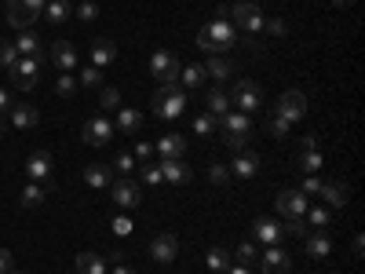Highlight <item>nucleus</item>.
<instances>
[{
  "mask_svg": "<svg viewBox=\"0 0 365 274\" xmlns=\"http://www.w3.org/2000/svg\"><path fill=\"white\" fill-rule=\"evenodd\" d=\"M220 128H223V143L234 150V154H241L252 139V117L241 113V110H230L227 117H220Z\"/></svg>",
  "mask_w": 365,
  "mask_h": 274,
  "instance_id": "1",
  "label": "nucleus"
},
{
  "mask_svg": "<svg viewBox=\"0 0 365 274\" xmlns=\"http://www.w3.org/2000/svg\"><path fill=\"white\" fill-rule=\"evenodd\" d=\"M179 59L168 51V48H161V51H154L150 55V73H154V81H161V88H168V91H179Z\"/></svg>",
  "mask_w": 365,
  "mask_h": 274,
  "instance_id": "2",
  "label": "nucleus"
},
{
  "mask_svg": "<svg viewBox=\"0 0 365 274\" xmlns=\"http://www.w3.org/2000/svg\"><path fill=\"white\" fill-rule=\"evenodd\" d=\"M48 63V59H29V55H19L15 63L8 66V81L15 84V88H22V91H29V88H37V77H41V66Z\"/></svg>",
  "mask_w": 365,
  "mask_h": 274,
  "instance_id": "3",
  "label": "nucleus"
},
{
  "mask_svg": "<svg viewBox=\"0 0 365 274\" xmlns=\"http://www.w3.org/2000/svg\"><path fill=\"white\" fill-rule=\"evenodd\" d=\"M48 0H8V22L15 29H34Z\"/></svg>",
  "mask_w": 365,
  "mask_h": 274,
  "instance_id": "4",
  "label": "nucleus"
},
{
  "mask_svg": "<svg viewBox=\"0 0 365 274\" xmlns=\"http://www.w3.org/2000/svg\"><path fill=\"white\" fill-rule=\"evenodd\" d=\"M154 113L161 117V121H175V117H182V110H187V96H182V88L179 91H168V88H158V96H154Z\"/></svg>",
  "mask_w": 365,
  "mask_h": 274,
  "instance_id": "5",
  "label": "nucleus"
},
{
  "mask_svg": "<svg viewBox=\"0 0 365 274\" xmlns=\"http://www.w3.org/2000/svg\"><path fill=\"white\" fill-rule=\"evenodd\" d=\"M230 22L234 26H241V29H245V34H259V29H263V11L252 4V0H237V4L230 8Z\"/></svg>",
  "mask_w": 365,
  "mask_h": 274,
  "instance_id": "6",
  "label": "nucleus"
},
{
  "mask_svg": "<svg viewBox=\"0 0 365 274\" xmlns=\"http://www.w3.org/2000/svg\"><path fill=\"white\" fill-rule=\"evenodd\" d=\"M230 106H237L241 113L263 110V91H259L252 81H237V84H234V91H230Z\"/></svg>",
  "mask_w": 365,
  "mask_h": 274,
  "instance_id": "7",
  "label": "nucleus"
},
{
  "mask_svg": "<svg viewBox=\"0 0 365 274\" xmlns=\"http://www.w3.org/2000/svg\"><path fill=\"white\" fill-rule=\"evenodd\" d=\"M201 29L208 34L212 48H216V55H223V51H230V48L237 44V29H234V22H227V19L208 22V26H201Z\"/></svg>",
  "mask_w": 365,
  "mask_h": 274,
  "instance_id": "8",
  "label": "nucleus"
},
{
  "mask_svg": "<svg viewBox=\"0 0 365 274\" xmlns=\"http://www.w3.org/2000/svg\"><path fill=\"white\" fill-rule=\"evenodd\" d=\"M274 113H282L285 121H292V125H296V121H303V117H307V96H303L299 88L285 91V96L278 99V110H274Z\"/></svg>",
  "mask_w": 365,
  "mask_h": 274,
  "instance_id": "9",
  "label": "nucleus"
},
{
  "mask_svg": "<svg viewBox=\"0 0 365 274\" xmlns=\"http://www.w3.org/2000/svg\"><path fill=\"white\" fill-rule=\"evenodd\" d=\"M296 168H299V172H307V176H314V172L322 168V150H318V139H314V136H303V139H299Z\"/></svg>",
  "mask_w": 365,
  "mask_h": 274,
  "instance_id": "10",
  "label": "nucleus"
},
{
  "mask_svg": "<svg viewBox=\"0 0 365 274\" xmlns=\"http://www.w3.org/2000/svg\"><path fill=\"white\" fill-rule=\"evenodd\" d=\"M44 51H48V63H51L55 70H63V73H70V70L77 66V59H81L77 48H73L70 41H55V44L44 48Z\"/></svg>",
  "mask_w": 365,
  "mask_h": 274,
  "instance_id": "11",
  "label": "nucleus"
},
{
  "mask_svg": "<svg viewBox=\"0 0 365 274\" xmlns=\"http://www.w3.org/2000/svg\"><path fill=\"white\" fill-rule=\"evenodd\" d=\"M110 198L120 205V208H139V201H143V194H139V183L135 179H117V183H110Z\"/></svg>",
  "mask_w": 365,
  "mask_h": 274,
  "instance_id": "12",
  "label": "nucleus"
},
{
  "mask_svg": "<svg viewBox=\"0 0 365 274\" xmlns=\"http://www.w3.org/2000/svg\"><path fill=\"white\" fill-rule=\"evenodd\" d=\"M274 208H278L285 220H296V216L307 212V194H303V191H282L278 201H274Z\"/></svg>",
  "mask_w": 365,
  "mask_h": 274,
  "instance_id": "13",
  "label": "nucleus"
},
{
  "mask_svg": "<svg viewBox=\"0 0 365 274\" xmlns=\"http://www.w3.org/2000/svg\"><path fill=\"white\" fill-rule=\"evenodd\" d=\"M150 256H154V263H172V260L179 256V241H175V234H168V230L154 234V241H150Z\"/></svg>",
  "mask_w": 365,
  "mask_h": 274,
  "instance_id": "14",
  "label": "nucleus"
},
{
  "mask_svg": "<svg viewBox=\"0 0 365 274\" xmlns=\"http://www.w3.org/2000/svg\"><path fill=\"white\" fill-rule=\"evenodd\" d=\"M113 132H117V128L110 125L106 117H91L88 125H84V136H81V139H84L88 146H106V143L113 139Z\"/></svg>",
  "mask_w": 365,
  "mask_h": 274,
  "instance_id": "15",
  "label": "nucleus"
},
{
  "mask_svg": "<svg viewBox=\"0 0 365 274\" xmlns=\"http://www.w3.org/2000/svg\"><path fill=\"white\" fill-rule=\"evenodd\" d=\"M259 270H263V274H289V270H292V260H289V253H282L278 245H270V249L259 256Z\"/></svg>",
  "mask_w": 365,
  "mask_h": 274,
  "instance_id": "16",
  "label": "nucleus"
},
{
  "mask_svg": "<svg viewBox=\"0 0 365 274\" xmlns=\"http://www.w3.org/2000/svg\"><path fill=\"white\" fill-rule=\"evenodd\" d=\"M282 223L278 220H270V216H259L256 223H252V241H263V245H278L282 241Z\"/></svg>",
  "mask_w": 365,
  "mask_h": 274,
  "instance_id": "17",
  "label": "nucleus"
},
{
  "mask_svg": "<svg viewBox=\"0 0 365 274\" xmlns=\"http://www.w3.org/2000/svg\"><path fill=\"white\" fill-rule=\"evenodd\" d=\"M26 176L34 179V183H51V154H44V150L29 154V161H26Z\"/></svg>",
  "mask_w": 365,
  "mask_h": 274,
  "instance_id": "18",
  "label": "nucleus"
},
{
  "mask_svg": "<svg viewBox=\"0 0 365 274\" xmlns=\"http://www.w3.org/2000/svg\"><path fill=\"white\" fill-rule=\"evenodd\" d=\"M161 179H168V183H175V187H182V183H190V168H187V161H182V158H165L161 165Z\"/></svg>",
  "mask_w": 365,
  "mask_h": 274,
  "instance_id": "19",
  "label": "nucleus"
},
{
  "mask_svg": "<svg viewBox=\"0 0 365 274\" xmlns=\"http://www.w3.org/2000/svg\"><path fill=\"white\" fill-rule=\"evenodd\" d=\"M15 51H19V55H29V59H48V55H44V41L34 34V29H19Z\"/></svg>",
  "mask_w": 365,
  "mask_h": 274,
  "instance_id": "20",
  "label": "nucleus"
},
{
  "mask_svg": "<svg viewBox=\"0 0 365 274\" xmlns=\"http://www.w3.org/2000/svg\"><path fill=\"white\" fill-rule=\"evenodd\" d=\"M205 106H208V113L216 117V121L227 117V113L234 110V106H230V96H227V88H208V91H205Z\"/></svg>",
  "mask_w": 365,
  "mask_h": 274,
  "instance_id": "21",
  "label": "nucleus"
},
{
  "mask_svg": "<svg viewBox=\"0 0 365 274\" xmlns=\"http://www.w3.org/2000/svg\"><path fill=\"white\" fill-rule=\"evenodd\" d=\"M8 117H11V125H15V128H37V121H41L37 106H29V103H11Z\"/></svg>",
  "mask_w": 365,
  "mask_h": 274,
  "instance_id": "22",
  "label": "nucleus"
},
{
  "mask_svg": "<svg viewBox=\"0 0 365 274\" xmlns=\"http://www.w3.org/2000/svg\"><path fill=\"white\" fill-rule=\"evenodd\" d=\"M120 136H139L143 128V113L139 110H125V106H117V125H113Z\"/></svg>",
  "mask_w": 365,
  "mask_h": 274,
  "instance_id": "23",
  "label": "nucleus"
},
{
  "mask_svg": "<svg viewBox=\"0 0 365 274\" xmlns=\"http://www.w3.org/2000/svg\"><path fill=\"white\" fill-rule=\"evenodd\" d=\"M256 172H259V158L249 154V150H241V154L234 158V165H230V176H237V179H252Z\"/></svg>",
  "mask_w": 365,
  "mask_h": 274,
  "instance_id": "24",
  "label": "nucleus"
},
{
  "mask_svg": "<svg viewBox=\"0 0 365 274\" xmlns=\"http://www.w3.org/2000/svg\"><path fill=\"white\" fill-rule=\"evenodd\" d=\"M303 245H307V256H314V260H325L332 253V241L325 238V230H307Z\"/></svg>",
  "mask_w": 365,
  "mask_h": 274,
  "instance_id": "25",
  "label": "nucleus"
},
{
  "mask_svg": "<svg viewBox=\"0 0 365 274\" xmlns=\"http://www.w3.org/2000/svg\"><path fill=\"white\" fill-rule=\"evenodd\" d=\"M84 183H88V187H96V191H106L113 183V168L110 165H88L84 168Z\"/></svg>",
  "mask_w": 365,
  "mask_h": 274,
  "instance_id": "26",
  "label": "nucleus"
},
{
  "mask_svg": "<svg viewBox=\"0 0 365 274\" xmlns=\"http://www.w3.org/2000/svg\"><path fill=\"white\" fill-rule=\"evenodd\" d=\"M154 150H158L161 158H182V154H187V139H182V136H175V132H172V136H161Z\"/></svg>",
  "mask_w": 365,
  "mask_h": 274,
  "instance_id": "27",
  "label": "nucleus"
},
{
  "mask_svg": "<svg viewBox=\"0 0 365 274\" xmlns=\"http://www.w3.org/2000/svg\"><path fill=\"white\" fill-rule=\"evenodd\" d=\"M73 267H77V274H106V256H99V253H81V256L73 260Z\"/></svg>",
  "mask_w": 365,
  "mask_h": 274,
  "instance_id": "28",
  "label": "nucleus"
},
{
  "mask_svg": "<svg viewBox=\"0 0 365 274\" xmlns=\"http://www.w3.org/2000/svg\"><path fill=\"white\" fill-rule=\"evenodd\" d=\"M318 198H325L332 208H344L347 205V187L340 179H332V183H322V191H318Z\"/></svg>",
  "mask_w": 365,
  "mask_h": 274,
  "instance_id": "29",
  "label": "nucleus"
},
{
  "mask_svg": "<svg viewBox=\"0 0 365 274\" xmlns=\"http://www.w3.org/2000/svg\"><path fill=\"white\" fill-rule=\"evenodd\" d=\"M48 194H51V183H29V187H22V208H37V205H44Z\"/></svg>",
  "mask_w": 365,
  "mask_h": 274,
  "instance_id": "30",
  "label": "nucleus"
},
{
  "mask_svg": "<svg viewBox=\"0 0 365 274\" xmlns=\"http://www.w3.org/2000/svg\"><path fill=\"white\" fill-rule=\"evenodd\" d=\"M117 59V48H113V41H106V37H99L96 44H91V66H106V63H113Z\"/></svg>",
  "mask_w": 365,
  "mask_h": 274,
  "instance_id": "31",
  "label": "nucleus"
},
{
  "mask_svg": "<svg viewBox=\"0 0 365 274\" xmlns=\"http://www.w3.org/2000/svg\"><path fill=\"white\" fill-rule=\"evenodd\" d=\"M205 73L227 84V77H234V63H230V59H223V55H208V63H205Z\"/></svg>",
  "mask_w": 365,
  "mask_h": 274,
  "instance_id": "32",
  "label": "nucleus"
},
{
  "mask_svg": "<svg viewBox=\"0 0 365 274\" xmlns=\"http://www.w3.org/2000/svg\"><path fill=\"white\" fill-rule=\"evenodd\" d=\"M41 15H44L51 26H58V22H66V19L73 15V4H70V0H48Z\"/></svg>",
  "mask_w": 365,
  "mask_h": 274,
  "instance_id": "33",
  "label": "nucleus"
},
{
  "mask_svg": "<svg viewBox=\"0 0 365 274\" xmlns=\"http://www.w3.org/2000/svg\"><path fill=\"white\" fill-rule=\"evenodd\" d=\"M303 220H307V227H314V230H325V227H329V220H332V212H329V208H322V205H314V208L303 212Z\"/></svg>",
  "mask_w": 365,
  "mask_h": 274,
  "instance_id": "34",
  "label": "nucleus"
},
{
  "mask_svg": "<svg viewBox=\"0 0 365 274\" xmlns=\"http://www.w3.org/2000/svg\"><path fill=\"white\" fill-rule=\"evenodd\" d=\"M205 66H187V70H179V88H197V84H205Z\"/></svg>",
  "mask_w": 365,
  "mask_h": 274,
  "instance_id": "35",
  "label": "nucleus"
},
{
  "mask_svg": "<svg viewBox=\"0 0 365 274\" xmlns=\"http://www.w3.org/2000/svg\"><path fill=\"white\" fill-rule=\"evenodd\" d=\"M267 132H270L274 139H289V132H292V121H285L282 113H270V121H267Z\"/></svg>",
  "mask_w": 365,
  "mask_h": 274,
  "instance_id": "36",
  "label": "nucleus"
},
{
  "mask_svg": "<svg viewBox=\"0 0 365 274\" xmlns=\"http://www.w3.org/2000/svg\"><path fill=\"white\" fill-rule=\"evenodd\" d=\"M205 263H208L212 270H220V274H223V270L230 267V256H227V249H220V245H212V249L205 253Z\"/></svg>",
  "mask_w": 365,
  "mask_h": 274,
  "instance_id": "37",
  "label": "nucleus"
},
{
  "mask_svg": "<svg viewBox=\"0 0 365 274\" xmlns=\"http://www.w3.org/2000/svg\"><path fill=\"white\" fill-rule=\"evenodd\" d=\"M216 128H220V121L212 117V113H197V117H194V132H197L201 139H208Z\"/></svg>",
  "mask_w": 365,
  "mask_h": 274,
  "instance_id": "38",
  "label": "nucleus"
},
{
  "mask_svg": "<svg viewBox=\"0 0 365 274\" xmlns=\"http://www.w3.org/2000/svg\"><path fill=\"white\" fill-rule=\"evenodd\" d=\"M73 15H77L81 22H96V19H99V4H96V0H81V4L73 8Z\"/></svg>",
  "mask_w": 365,
  "mask_h": 274,
  "instance_id": "39",
  "label": "nucleus"
},
{
  "mask_svg": "<svg viewBox=\"0 0 365 274\" xmlns=\"http://www.w3.org/2000/svg\"><path fill=\"white\" fill-rule=\"evenodd\" d=\"M139 176H143V183H150V187L165 183V179H161V168H158L154 161H143V165H139Z\"/></svg>",
  "mask_w": 365,
  "mask_h": 274,
  "instance_id": "40",
  "label": "nucleus"
},
{
  "mask_svg": "<svg viewBox=\"0 0 365 274\" xmlns=\"http://www.w3.org/2000/svg\"><path fill=\"white\" fill-rule=\"evenodd\" d=\"M55 91H58L63 99H70L73 91H77V77H70V73H58V81H55Z\"/></svg>",
  "mask_w": 365,
  "mask_h": 274,
  "instance_id": "41",
  "label": "nucleus"
},
{
  "mask_svg": "<svg viewBox=\"0 0 365 274\" xmlns=\"http://www.w3.org/2000/svg\"><path fill=\"white\" fill-rule=\"evenodd\" d=\"M234 256H237V263H241V267H252V263H256V245H252V241H241Z\"/></svg>",
  "mask_w": 365,
  "mask_h": 274,
  "instance_id": "42",
  "label": "nucleus"
},
{
  "mask_svg": "<svg viewBox=\"0 0 365 274\" xmlns=\"http://www.w3.org/2000/svg\"><path fill=\"white\" fill-rule=\"evenodd\" d=\"M282 230H285V234H292V238H307V230H311V227H307V220H303V216H296V220H285V223H282Z\"/></svg>",
  "mask_w": 365,
  "mask_h": 274,
  "instance_id": "43",
  "label": "nucleus"
},
{
  "mask_svg": "<svg viewBox=\"0 0 365 274\" xmlns=\"http://www.w3.org/2000/svg\"><path fill=\"white\" fill-rule=\"evenodd\" d=\"M81 84H84V88H99V84H103V70H99V66H84V70H81Z\"/></svg>",
  "mask_w": 365,
  "mask_h": 274,
  "instance_id": "44",
  "label": "nucleus"
},
{
  "mask_svg": "<svg viewBox=\"0 0 365 274\" xmlns=\"http://www.w3.org/2000/svg\"><path fill=\"white\" fill-rule=\"evenodd\" d=\"M99 103H103V110H117L120 106V91L117 88H103L99 91Z\"/></svg>",
  "mask_w": 365,
  "mask_h": 274,
  "instance_id": "45",
  "label": "nucleus"
},
{
  "mask_svg": "<svg viewBox=\"0 0 365 274\" xmlns=\"http://www.w3.org/2000/svg\"><path fill=\"white\" fill-rule=\"evenodd\" d=\"M113 172L132 176V172H135V158H132V154H117V158H113Z\"/></svg>",
  "mask_w": 365,
  "mask_h": 274,
  "instance_id": "46",
  "label": "nucleus"
},
{
  "mask_svg": "<svg viewBox=\"0 0 365 274\" xmlns=\"http://www.w3.org/2000/svg\"><path fill=\"white\" fill-rule=\"evenodd\" d=\"M208 179L216 183V187H223V183L230 179V168L227 165H208Z\"/></svg>",
  "mask_w": 365,
  "mask_h": 274,
  "instance_id": "47",
  "label": "nucleus"
},
{
  "mask_svg": "<svg viewBox=\"0 0 365 274\" xmlns=\"http://www.w3.org/2000/svg\"><path fill=\"white\" fill-rule=\"evenodd\" d=\"M15 59H19V51H15V44H8V41H0V66H11L15 63Z\"/></svg>",
  "mask_w": 365,
  "mask_h": 274,
  "instance_id": "48",
  "label": "nucleus"
},
{
  "mask_svg": "<svg viewBox=\"0 0 365 274\" xmlns=\"http://www.w3.org/2000/svg\"><path fill=\"white\" fill-rule=\"evenodd\" d=\"M110 227H113V234H117V238H128V234H132V220H128V216H113V220H110Z\"/></svg>",
  "mask_w": 365,
  "mask_h": 274,
  "instance_id": "49",
  "label": "nucleus"
},
{
  "mask_svg": "<svg viewBox=\"0 0 365 274\" xmlns=\"http://www.w3.org/2000/svg\"><path fill=\"white\" fill-rule=\"evenodd\" d=\"M132 158H135V161H150V158H154V143H143V139H135Z\"/></svg>",
  "mask_w": 365,
  "mask_h": 274,
  "instance_id": "50",
  "label": "nucleus"
},
{
  "mask_svg": "<svg viewBox=\"0 0 365 274\" xmlns=\"http://www.w3.org/2000/svg\"><path fill=\"white\" fill-rule=\"evenodd\" d=\"M263 29L274 37H285V19H263Z\"/></svg>",
  "mask_w": 365,
  "mask_h": 274,
  "instance_id": "51",
  "label": "nucleus"
},
{
  "mask_svg": "<svg viewBox=\"0 0 365 274\" xmlns=\"http://www.w3.org/2000/svg\"><path fill=\"white\" fill-rule=\"evenodd\" d=\"M303 194H307V198H318V191H322V179L318 176H307V179H303V187H299Z\"/></svg>",
  "mask_w": 365,
  "mask_h": 274,
  "instance_id": "52",
  "label": "nucleus"
},
{
  "mask_svg": "<svg viewBox=\"0 0 365 274\" xmlns=\"http://www.w3.org/2000/svg\"><path fill=\"white\" fill-rule=\"evenodd\" d=\"M8 270H15V256L8 249H0V274H8Z\"/></svg>",
  "mask_w": 365,
  "mask_h": 274,
  "instance_id": "53",
  "label": "nucleus"
},
{
  "mask_svg": "<svg viewBox=\"0 0 365 274\" xmlns=\"http://www.w3.org/2000/svg\"><path fill=\"white\" fill-rule=\"evenodd\" d=\"M197 48H201V51H208V55H216V48H212V41H208L205 29H197Z\"/></svg>",
  "mask_w": 365,
  "mask_h": 274,
  "instance_id": "54",
  "label": "nucleus"
},
{
  "mask_svg": "<svg viewBox=\"0 0 365 274\" xmlns=\"http://www.w3.org/2000/svg\"><path fill=\"white\" fill-rule=\"evenodd\" d=\"M11 110V96H8V88H0V113H8Z\"/></svg>",
  "mask_w": 365,
  "mask_h": 274,
  "instance_id": "55",
  "label": "nucleus"
},
{
  "mask_svg": "<svg viewBox=\"0 0 365 274\" xmlns=\"http://www.w3.org/2000/svg\"><path fill=\"white\" fill-rule=\"evenodd\" d=\"M113 274H135V270H132V267H128V263H120V260H117V256H113Z\"/></svg>",
  "mask_w": 365,
  "mask_h": 274,
  "instance_id": "56",
  "label": "nucleus"
},
{
  "mask_svg": "<svg viewBox=\"0 0 365 274\" xmlns=\"http://www.w3.org/2000/svg\"><path fill=\"white\" fill-rule=\"evenodd\" d=\"M361 249H365V241H361V234H354V241H351V253H354V256H361Z\"/></svg>",
  "mask_w": 365,
  "mask_h": 274,
  "instance_id": "57",
  "label": "nucleus"
},
{
  "mask_svg": "<svg viewBox=\"0 0 365 274\" xmlns=\"http://www.w3.org/2000/svg\"><path fill=\"white\" fill-rule=\"evenodd\" d=\"M223 274H252V267H241V263H237V267H227Z\"/></svg>",
  "mask_w": 365,
  "mask_h": 274,
  "instance_id": "58",
  "label": "nucleus"
},
{
  "mask_svg": "<svg viewBox=\"0 0 365 274\" xmlns=\"http://www.w3.org/2000/svg\"><path fill=\"white\" fill-rule=\"evenodd\" d=\"M329 4H332V8H351L354 0H329Z\"/></svg>",
  "mask_w": 365,
  "mask_h": 274,
  "instance_id": "59",
  "label": "nucleus"
},
{
  "mask_svg": "<svg viewBox=\"0 0 365 274\" xmlns=\"http://www.w3.org/2000/svg\"><path fill=\"white\" fill-rule=\"evenodd\" d=\"M4 132H8V121H4V113H0V139H4Z\"/></svg>",
  "mask_w": 365,
  "mask_h": 274,
  "instance_id": "60",
  "label": "nucleus"
},
{
  "mask_svg": "<svg viewBox=\"0 0 365 274\" xmlns=\"http://www.w3.org/2000/svg\"><path fill=\"white\" fill-rule=\"evenodd\" d=\"M8 274H26V270H8Z\"/></svg>",
  "mask_w": 365,
  "mask_h": 274,
  "instance_id": "61",
  "label": "nucleus"
}]
</instances>
